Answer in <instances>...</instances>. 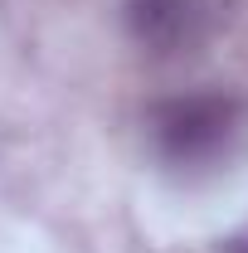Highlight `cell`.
<instances>
[{
	"instance_id": "1",
	"label": "cell",
	"mask_w": 248,
	"mask_h": 253,
	"mask_svg": "<svg viewBox=\"0 0 248 253\" xmlns=\"http://www.w3.org/2000/svg\"><path fill=\"white\" fill-rule=\"evenodd\" d=\"M151 146L175 170H200L229 156V146L244 131V102L229 93H185L151 107Z\"/></svg>"
},
{
	"instance_id": "3",
	"label": "cell",
	"mask_w": 248,
	"mask_h": 253,
	"mask_svg": "<svg viewBox=\"0 0 248 253\" xmlns=\"http://www.w3.org/2000/svg\"><path fill=\"white\" fill-rule=\"evenodd\" d=\"M224 253H248V234H239V239H229V249Z\"/></svg>"
},
{
	"instance_id": "2",
	"label": "cell",
	"mask_w": 248,
	"mask_h": 253,
	"mask_svg": "<svg viewBox=\"0 0 248 253\" xmlns=\"http://www.w3.org/2000/svg\"><path fill=\"white\" fill-rule=\"evenodd\" d=\"M126 25L146 49L175 54V49H190L205 34L209 10H205V0H131L126 5Z\"/></svg>"
}]
</instances>
